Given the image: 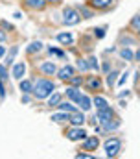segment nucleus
Listing matches in <instances>:
<instances>
[{"instance_id":"obj_11","label":"nucleus","mask_w":140,"mask_h":159,"mask_svg":"<svg viewBox=\"0 0 140 159\" xmlns=\"http://www.w3.org/2000/svg\"><path fill=\"white\" fill-rule=\"evenodd\" d=\"M65 96L68 98V100H72L74 104L79 100V96H81V91H79V87H74V85H70L68 89L65 91Z\"/></svg>"},{"instance_id":"obj_21","label":"nucleus","mask_w":140,"mask_h":159,"mask_svg":"<svg viewBox=\"0 0 140 159\" xmlns=\"http://www.w3.org/2000/svg\"><path fill=\"white\" fill-rule=\"evenodd\" d=\"M24 2L32 9H44V6H46V0H24Z\"/></svg>"},{"instance_id":"obj_31","label":"nucleus","mask_w":140,"mask_h":159,"mask_svg":"<svg viewBox=\"0 0 140 159\" xmlns=\"http://www.w3.org/2000/svg\"><path fill=\"white\" fill-rule=\"evenodd\" d=\"M83 83H85L83 76H74V78L70 80V85H74V87H81Z\"/></svg>"},{"instance_id":"obj_35","label":"nucleus","mask_w":140,"mask_h":159,"mask_svg":"<svg viewBox=\"0 0 140 159\" xmlns=\"http://www.w3.org/2000/svg\"><path fill=\"white\" fill-rule=\"evenodd\" d=\"M105 32H107V26H102V28H96V30H94V35H96L98 39H103Z\"/></svg>"},{"instance_id":"obj_15","label":"nucleus","mask_w":140,"mask_h":159,"mask_svg":"<svg viewBox=\"0 0 140 159\" xmlns=\"http://www.w3.org/2000/svg\"><path fill=\"white\" fill-rule=\"evenodd\" d=\"M24 74H26V63H17V65H13V78L15 80H22Z\"/></svg>"},{"instance_id":"obj_17","label":"nucleus","mask_w":140,"mask_h":159,"mask_svg":"<svg viewBox=\"0 0 140 159\" xmlns=\"http://www.w3.org/2000/svg\"><path fill=\"white\" fill-rule=\"evenodd\" d=\"M17 54H19V46L15 44V46H11V48H9V52H7V56H6V63H4V65H6V67H11V65H13V61H15V56H17Z\"/></svg>"},{"instance_id":"obj_37","label":"nucleus","mask_w":140,"mask_h":159,"mask_svg":"<svg viewBox=\"0 0 140 159\" xmlns=\"http://www.w3.org/2000/svg\"><path fill=\"white\" fill-rule=\"evenodd\" d=\"M4 83H6V81L0 78V98H2V100H4V96H6V85H4Z\"/></svg>"},{"instance_id":"obj_8","label":"nucleus","mask_w":140,"mask_h":159,"mask_svg":"<svg viewBox=\"0 0 140 159\" xmlns=\"http://www.w3.org/2000/svg\"><path fill=\"white\" fill-rule=\"evenodd\" d=\"M74 74H76V70H74V67H70V65H65L63 69L57 70V76H59L61 81H70V80L74 78Z\"/></svg>"},{"instance_id":"obj_26","label":"nucleus","mask_w":140,"mask_h":159,"mask_svg":"<svg viewBox=\"0 0 140 159\" xmlns=\"http://www.w3.org/2000/svg\"><path fill=\"white\" fill-rule=\"evenodd\" d=\"M129 26H131V30H133V32H137V34L140 35V13H138V15H135V17L131 19Z\"/></svg>"},{"instance_id":"obj_40","label":"nucleus","mask_w":140,"mask_h":159,"mask_svg":"<svg viewBox=\"0 0 140 159\" xmlns=\"http://www.w3.org/2000/svg\"><path fill=\"white\" fill-rule=\"evenodd\" d=\"M4 41H7V35H6L4 30H0V43H4Z\"/></svg>"},{"instance_id":"obj_44","label":"nucleus","mask_w":140,"mask_h":159,"mask_svg":"<svg viewBox=\"0 0 140 159\" xmlns=\"http://www.w3.org/2000/svg\"><path fill=\"white\" fill-rule=\"evenodd\" d=\"M135 59H137V61H140V48L137 50V54H135Z\"/></svg>"},{"instance_id":"obj_33","label":"nucleus","mask_w":140,"mask_h":159,"mask_svg":"<svg viewBox=\"0 0 140 159\" xmlns=\"http://www.w3.org/2000/svg\"><path fill=\"white\" fill-rule=\"evenodd\" d=\"M129 78V72H127V70H125V72H124V74H120V80H118V81H116V85H114V87H122V85H124V83H125V80Z\"/></svg>"},{"instance_id":"obj_23","label":"nucleus","mask_w":140,"mask_h":159,"mask_svg":"<svg viewBox=\"0 0 140 159\" xmlns=\"http://www.w3.org/2000/svg\"><path fill=\"white\" fill-rule=\"evenodd\" d=\"M92 106H96V109H102V107H107L109 106V102H107L105 96H94L92 98Z\"/></svg>"},{"instance_id":"obj_4","label":"nucleus","mask_w":140,"mask_h":159,"mask_svg":"<svg viewBox=\"0 0 140 159\" xmlns=\"http://www.w3.org/2000/svg\"><path fill=\"white\" fill-rule=\"evenodd\" d=\"M65 135H67V139L72 141V143H77V141L81 143V141L87 137V131L83 129V126H70Z\"/></svg>"},{"instance_id":"obj_30","label":"nucleus","mask_w":140,"mask_h":159,"mask_svg":"<svg viewBox=\"0 0 140 159\" xmlns=\"http://www.w3.org/2000/svg\"><path fill=\"white\" fill-rule=\"evenodd\" d=\"M87 61H89V69H90V70H100V63H98V59H96L94 56H89Z\"/></svg>"},{"instance_id":"obj_39","label":"nucleus","mask_w":140,"mask_h":159,"mask_svg":"<svg viewBox=\"0 0 140 159\" xmlns=\"http://www.w3.org/2000/svg\"><path fill=\"white\" fill-rule=\"evenodd\" d=\"M102 70H103V72H107V74H109V72H111V63H107V61H105L103 65H102Z\"/></svg>"},{"instance_id":"obj_18","label":"nucleus","mask_w":140,"mask_h":159,"mask_svg":"<svg viewBox=\"0 0 140 159\" xmlns=\"http://www.w3.org/2000/svg\"><path fill=\"white\" fill-rule=\"evenodd\" d=\"M85 83H87V89L89 91H100L102 89V80L100 78H89Z\"/></svg>"},{"instance_id":"obj_12","label":"nucleus","mask_w":140,"mask_h":159,"mask_svg":"<svg viewBox=\"0 0 140 159\" xmlns=\"http://www.w3.org/2000/svg\"><path fill=\"white\" fill-rule=\"evenodd\" d=\"M120 124H122V122H120V119L112 117L111 120H107V122H103V124H102V129H103V131H114V129H118V128H120Z\"/></svg>"},{"instance_id":"obj_20","label":"nucleus","mask_w":140,"mask_h":159,"mask_svg":"<svg viewBox=\"0 0 140 159\" xmlns=\"http://www.w3.org/2000/svg\"><path fill=\"white\" fill-rule=\"evenodd\" d=\"M42 48H44V44H42L41 41H33V43H30V44H28L26 52H28V54H37V52H41Z\"/></svg>"},{"instance_id":"obj_14","label":"nucleus","mask_w":140,"mask_h":159,"mask_svg":"<svg viewBox=\"0 0 140 159\" xmlns=\"http://www.w3.org/2000/svg\"><path fill=\"white\" fill-rule=\"evenodd\" d=\"M55 41H59L61 44L70 46V44H74V35L68 34V32H63V34H57V35H55Z\"/></svg>"},{"instance_id":"obj_3","label":"nucleus","mask_w":140,"mask_h":159,"mask_svg":"<svg viewBox=\"0 0 140 159\" xmlns=\"http://www.w3.org/2000/svg\"><path fill=\"white\" fill-rule=\"evenodd\" d=\"M63 22H65L67 26L79 24V22H81V15H79V11H76L74 7H65V9H63Z\"/></svg>"},{"instance_id":"obj_13","label":"nucleus","mask_w":140,"mask_h":159,"mask_svg":"<svg viewBox=\"0 0 140 159\" xmlns=\"http://www.w3.org/2000/svg\"><path fill=\"white\" fill-rule=\"evenodd\" d=\"M61 102H63V94H61V93H52V94L48 96V100H46V106H48V107H57Z\"/></svg>"},{"instance_id":"obj_38","label":"nucleus","mask_w":140,"mask_h":159,"mask_svg":"<svg viewBox=\"0 0 140 159\" xmlns=\"http://www.w3.org/2000/svg\"><path fill=\"white\" fill-rule=\"evenodd\" d=\"M30 102H32L30 93H22V104H30Z\"/></svg>"},{"instance_id":"obj_7","label":"nucleus","mask_w":140,"mask_h":159,"mask_svg":"<svg viewBox=\"0 0 140 159\" xmlns=\"http://www.w3.org/2000/svg\"><path fill=\"white\" fill-rule=\"evenodd\" d=\"M96 117H98L100 124H103V122H107V120H111L114 117V111H112L111 106H107V107H102V109H96Z\"/></svg>"},{"instance_id":"obj_9","label":"nucleus","mask_w":140,"mask_h":159,"mask_svg":"<svg viewBox=\"0 0 140 159\" xmlns=\"http://www.w3.org/2000/svg\"><path fill=\"white\" fill-rule=\"evenodd\" d=\"M39 70H41L44 76H54V74H57V67H55V63H52V61H44V63H41Z\"/></svg>"},{"instance_id":"obj_24","label":"nucleus","mask_w":140,"mask_h":159,"mask_svg":"<svg viewBox=\"0 0 140 159\" xmlns=\"http://www.w3.org/2000/svg\"><path fill=\"white\" fill-rule=\"evenodd\" d=\"M120 57H122V59H125V61H133V59H135V54L125 46V48H122V50H120Z\"/></svg>"},{"instance_id":"obj_36","label":"nucleus","mask_w":140,"mask_h":159,"mask_svg":"<svg viewBox=\"0 0 140 159\" xmlns=\"http://www.w3.org/2000/svg\"><path fill=\"white\" fill-rule=\"evenodd\" d=\"M133 43H135L133 37H122V39H120V44H122V46H125V44L129 46V44H133Z\"/></svg>"},{"instance_id":"obj_43","label":"nucleus","mask_w":140,"mask_h":159,"mask_svg":"<svg viewBox=\"0 0 140 159\" xmlns=\"http://www.w3.org/2000/svg\"><path fill=\"white\" fill-rule=\"evenodd\" d=\"M4 56H6V48H4V46H2V43H0V59H2Z\"/></svg>"},{"instance_id":"obj_10","label":"nucleus","mask_w":140,"mask_h":159,"mask_svg":"<svg viewBox=\"0 0 140 159\" xmlns=\"http://www.w3.org/2000/svg\"><path fill=\"white\" fill-rule=\"evenodd\" d=\"M76 104H77V107H79L81 111H89V109L92 107V98H89L87 94H81Z\"/></svg>"},{"instance_id":"obj_22","label":"nucleus","mask_w":140,"mask_h":159,"mask_svg":"<svg viewBox=\"0 0 140 159\" xmlns=\"http://www.w3.org/2000/svg\"><path fill=\"white\" fill-rule=\"evenodd\" d=\"M68 117H70V113H67V111H59V113H54L52 115V120L54 122H68Z\"/></svg>"},{"instance_id":"obj_2","label":"nucleus","mask_w":140,"mask_h":159,"mask_svg":"<svg viewBox=\"0 0 140 159\" xmlns=\"http://www.w3.org/2000/svg\"><path fill=\"white\" fill-rule=\"evenodd\" d=\"M103 148H105V156L107 157H116L120 154V150H122V141L118 137H111V139L105 141Z\"/></svg>"},{"instance_id":"obj_42","label":"nucleus","mask_w":140,"mask_h":159,"mask_svg":"<svg viewBox=\"0 0 140 159\" xmlns=\"http://www.w3.org/2000/svg\"><path fill=\"white\" fill-rule=\"evenodd\" d=\"M129 94H131L129 91H124V93H120V94H118V98H125V96H129Z\"/></svg>"},{"instance_id":"obj_16","label":"nucleus","mask_w":140,"mask_h":159,"mask_svg":"<svg viewBox=\"0 0 140 159\" xmlns=\"http://www.w3.org/2000/svg\"><path fill=\"white\" fill-rule=\"evenodd\" d=\"M112 2L114 0H90V7H94V9H107V7L112 6Z\"/></svg>"},{"instance_id":"obj_29","label":"nucleus","mask_w":140,"mask_h":159,"mask_svg":"<svg viewBox=\"0 0 140 159\" xmlns=\"http://www.w3.org/2000/svg\"><path fill=\"white\" fill-rule=\"evenodd\" d=\"M48 54H50V56L54 54L55 57H65V52H63L61 48H57V46H52V44L48 46Z\"/></svg>"},{"instance_id":"obj_34","label":"nucleus","mask_w":140,"mask_h":159,"mask_svg":"<svg viewBox=\"0 0 140 159\" xmlns=\"http://www.w3.org/2000/svg\"><path fill=\"white\" fill-rule=\"evenodd\" d=\"M0 78L4 80V81H7V80H9V74H7V67H6V65H0Z\"/></svg>"},{"instance_id":"obj_5","label":"nucleus","mask_w":140,"mask_h":159,"mask_svg":"<svg viewBox=\"0 0 140 159\" xmlns=\"http://www.w3.org/2000/svg\"><path fill=\"white\" fill-rule=\"evenodd\" d=\"M98 146H100V139H98L96 135H92V137H89V135H87V137L81 141V148H83V150H87V152H94Z\"/></svg>"},{"instance_id":"obj_45","label":"nucleus","mask_w":140,"mask_h":159,"mask_svg":"<svg viewBox=\"0 0 140 159\" xmlns=\"http://www.w3.org/2000/svg\"><path fill=\"white\" fill-rule=\"evenodd\" d=\"M46 2H52V4H59L61 0H46Z\"/></svg>"},{"instance_id":"obj_32","label":"nucleus","mask_w":140,"mask_h":159,"mask_svg":"<svg viewBox=\"0 0 140 159\" xmlns=\"http://www.w3.org/2000/svg\"><path fill=\"white\" fill-rule=\"evenodd\" d=\"M94 9V7H92ZM90 7H81V11H83V15L81 17H85V19H92L94 17V11H92Z\"/></svg>"},{"instance_id":"obj_27","label":"nucleus","mask_w":140,"mask_h":159,"mask_svg":"<svg viewBox=\"0 0 140 159\" xmlns=\"http://www.w3.org/2000/svg\"><path fill=\"white\" fill-rule=\"evenodd\" d=\"M76 69H77L79 72H87V70H90V69H89V61H87V59H77Z\"/></svg>"},{"instance_id":"obj_46","label":"nucleus","mask_w":140,"mask_h":159,"mask_svg":"<svg viewBox=\"0 0 140 159\" xmlns=\"http://www.w3.org/2000/svg\"><path fill=\"white\" fill-rule=\"evenodd\" d=\"M89 2H90V0H89Z\"/></svg>"},{"instance_id":"obj_6","label":"nucleus","mask_w":140,"mask_h":159,"mask_svg":"<svg viewBox=\"0 0 140 159\" xmlns=\"http://www.w3.org/2000/svg\"><path fill=\"white\" fill-rule=\"evenodd\" d=\"M85 111H81V109H76V111H72L68 117V124L70 126H83L85 124V115H83Z\"/></svg>"},{"instance_id":"obj_28","label":"nucleus","mask_w":140,"mask_h":159,"mask_svg":"<svg viewBox=\"0 0 140 159\" xmlns=\"http://www.w3.org/2000/svg\"><path fill=\"white\" fill-rule=\"evenodd\" d=\"M57 107H59V111H67V113L76 111V106H74V104H70V102H61Z\"/></svg>"},{"instance_id":"obj_41","label":"nucleus","mask_w":140,"mask_h":159,"mask_svg":"<svg viewBox=\"0 0 140 159\" xmlns=\"http://www.w3.org/2000/svg\"><path fill=\"white\" fill-rule=\"evenodd\" d=\"M76 157H89V154H87V150H85V152H77Z\"/></svg>"},{"instance_id":"obj_1","label":"nucleus","mask_w":140,"mask_h":159,"mask_svg":"<svg viewBox=\"0 0 140 159\" xmlns=\"http://www.w3.org/2000/svg\"><path fill=\"white\" fill-rule=\"evenodd\" d=\"M54 91H55V83L50 78H37V81L33 83V96L39 100L48 98Z\"/></svg>"},{"instance_id":"obj_19","label":"nucleus","mask_w":140,"mask_h":159,"mask_svg":"<svg viewBox=\"0 0 140 159\" xmlns=\"http://www.w3.org/2000/svg\"><path fill=\"white\" fill-rule=\"evenodd\" d=\"M19 89H20V93H33V81H30V80H20Z\"/></svg>"},{"instance_id":"obj_25","label":"nucleus","mask_w":140,"mask_h":159,"mask_svg":"<svg viewBox=\"0 0 140 159\" xmlns=\"http://www.w3.org/2000/svg\"><path fill=\"white\" fill-rule=\"evenodd\" d=\"M118 74H120L118 70H111V72L107 74V85H109V87H114V85H116V80H118Z\"/></svg>"}]
</instances>
